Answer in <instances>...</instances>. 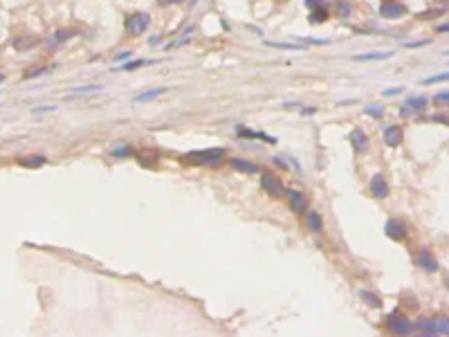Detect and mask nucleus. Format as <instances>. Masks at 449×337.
Wrapping results in <instances>:
<instances>
[{"mask_svg":"<svg viewBox=\"0 0 449 337\" xmlns=\"http://www.w3.org/2000/svg\"><path fill=\"white\" fill-rule=\"evenodd\" d=\"M224 160V148L216 146V148H202V151H193V153H184L180 157L182 164L189 166H209V169H216L220 166Z\"/></svg>","mask_w":449,"mask_h":337,"instance_id":"1","label":"nucleus"},{"mask_svg":"<svg viewBox=\"0 0 449 337\" xmlns=\"http://www.w3.org/2000/svg\"><path fill=\"white\" fill-rule=\"evenodd\" d=\"M386 326L395 337H407L413 333V324L404 315H400V310H393V313L386 315Z\"/></svg>","mask_w":449,"mask_h":337,"instance_id":"2","label":"nucleus"},{"mask_svg":"<svg viewBox=\"0 0 449 337\" xmlns=\"http://www.w3.org/2000/svg\"><path fill=\"white\" fill-rule=\"evenodd\" d=\"M126 34L128 36H142L144 31L151 27V16L146 11H133L126 18Z\"/></svg>","mask_w":449,"mask_h":337,"instance_id":"3","label":"nucleus"},{"mask_svg":"<svg viewBox=\"0 0 449 337\" xmlns=\"http://www.w3.org/2000/svg\"><path fill=\"white\" fill-rule=\"evenodd\" d=\"M409 9L404 2H400V0H382L380 4V16L386 18V20H398V18L407 16Z\"/></svg>","mask_w":449,"mask_h":337,"instance_id":"4","label":"nucleus"},{"mask_svg":"<svg viewBox=\"0 0 449 337\" xmlns=\"http://www.w3.org/2000/svg\"><path fill=\"white\" fill-rule=\"evenodd\" d=\"M348 139H350V146H353V151L357 153V155H366L368 148H371V137H368V133H364L362 128H350L348 133Z\"/></svg>","mask_w":449,"mask_h":337,"instance_id":"5","label":"nucleus"},{"mask_svg":"<svg viewBox=\"0 0 449 337\" xmlns=\"http://www.w3.org/2000/svg\"><path fill=\"white\" fill-rule=\"evenodd\" d=\"M260 187H263L265 191H267L269 196H274V198H278V196H283V193H285V187H283V182L274 173H263V175H260Z\"/></svg>","mask_w":449,"mask_h":337,"instance_id":"6","label":"nucleus"},{"mask_svg":"<svg viewBox=\"0 0 449 337\" xmlns=\"http://www.w3.org/2000/svg\"><path fill=\"white\" fill-rule=\"evenodd\" d=\"M384 232L386 236L391 238V241H404L407 238V225H404V220H398V218H389L384 225Z\"/></svg>","mask_w":449,"mask_h":337,"instance_id":"7","label":"nucleus"},{"mask_svg":"<svg viewBox=\"0 0 449 337\" xmlns=\"http://www.w3.org/2000/svg\"><path fill=\"white\" fill-rule=\"evenodd\" d=\"M368 191H371L373 198H377V200H384L386 196H389V182H386V178L382 173H375L371 178V182H368Z\"/></svg>","mask_w":449,"mask_h":337,"instance_id":"8","label":"nucleus"},{"mask_svg":"<svg viewBox=\"0 0 449 337\" xmlns=\"http://www.w3.org/2000/svg\"><path fill=\"white\" fill-rule=\"evenodd\" d=\"M382 137H384V144L389 148H398L400 144H402V139H404V130L400 128L398 124H391V126H386V128H384Z\"/></svg>","mask_w":449,"mask_h":337,"instance_id":"9","label":"nucleus"},{"mask_svg":"<svg viewBox=\"0 0 449 337\" xmlns=\"http://www.w3.org/2000/svg\"><path fill=\"white\" fill-rule=\"evenodd\" d=\"M285 196H287V200H290V209L294 211V214H305L308 200H305L303 193L296 191V189H285Z\"/></svg>","mask_w":449,"mask_h":337,"instance_id":"10","label":"nucleus"},{"mask_svg":"<svg viewBox=\"0 0 449 337\" xmlns=\"http://www.w3.org/2000/svg\"><path fill=\"white\" fill-rule=\"evenodd\" d=\"M236 135L240 139H263V142H267V144H276V139L265 135L263 130H251V128H247V126H236Z\"/></svg>","mask_w":449,"mask_h":337,"instance_id":"11","label":"nucleus"},{"mask_svg":"<svg viewBox=\"0 0 449 337\" xmlns=\"http://www.w3.org/2000/svg\"><path fill=\"white\" fill-rule=\"evenodd\" d=\"M418 265H420L425 272H438V261L431 254L429 250H420L418 252Z\"/></svg>","mask_w":449,"mask_h":337,"instance_id":"12","label":"nucleus"},{"mask_svg":"<svg viewBox=\"0 0 449 337\" xmlns=\"http://www.w3.org/2000/svg\"><path fill=\"white\" fill-rule=\"evenodd\" d=\"M229 166L240 171V173H258V166L249 160H242V157H231V160H229Z\"/></svg>","mask_w":449,"mask_h":337,"instance_id":"13","label":"nucleus"},{"mask_svg":"<svg viewBox=\"0 0 449 337\" xmlns=\"http://www.w3.org/2000/svg\"><path fill=\"white\" fill-rule=\"evenodd\" d=\"M74 34H76L74 29H56V31H54V34H52V38L47 40V43H49L47 47H49V49H56L58 45H63V43H65V40H70Z\"/></svg>","mask_w":449,"mask_h":337,"instance_id":"14","label":"nucleus"},{"mask_svg":"<svg viewBox=\"0 0 449 337\" xmlns=\"http://www.w3.org/2000/svg\"><path fill=\"white\" fill-rule=\"evenodd\" d=\"M416 328L420 331L422 337H438V331H436V326H434V319H429V317H420V319H418Z\"/></svg>","mask_w":449,"mask_h":337,"instance_id":"15","label":"nucleus"},{"mask_svg":"<svg viewBox=\"0 0 449 337\" xmlns=\"http://www.w3.org/2000/svg\"><path fill=\"white\" fill-rule=\"evenodd\" d=\"M11 45L16 52H25V49H34L38 45V38L36 36H18V38H13Z\"/></svg>","mask_w":449,"mask_h":337,"instance_id":"16","label":"nucleus"},{"mask_svg":"<svg viewBox=\"0 0 449 337\" xmlns=\"http://www.w3.org/2000/svg\"><path fill=\"white\" fill-rule=\"evenodd\" d=\"M330 13H335L337 18H348L353 13V4L348 0H337L335 4H330Z\"/></svg>","mask_w":449,"mask_h":337,"instance_id":"17","label":"nucleus"},{"mask_svg":"<svg viewBox=\"0 0 449 337\" xmlns=\"http://www.w3.org/2000/svg\"><path fill=\"white\" fill-rule=\"evenodd\" d=\"M393 52H364V54H355L353 61L364 63V61H384V58H391Z\"/></svg>","mask_w":449,"mask_h":337,"instance_id":"18","label":"nucleus"},{"mask_svg":"<svg viewBox=\"0 0 449 337\" xmlns=\"http://www.w3.org/2000/svg\"><path fill=\"white\" fill-rule=\"evenodd\" d=\"M305 223H308L310 232H314V234H319L323 229V220H321L319 211H308V214H305Z\"/></svg>","mask_w":449,"mask_h":337,"instance_id":"19","label":"nucleus"},{"mask_svg":"<svg viewBox=\"0 0 449 337\" xmlns=\"http://www.w3.org/2000/svg\"><path fill=\"white\" fill-rule=\"evenodd\" d=\"M328 18H330V7H321V9H312L308 20H310V25H321Z\"/></svg>","mask_w":449,"mask_h":337,"instance_id":"20","label":"nucleus"},{"mask_svg":"<svg viewBox=\"0 0 449 337\" xmlns=\"http://www.w3.org/2000/svg\"><path fill=\"white\" fill-rule=\"evenodd\" d=\"M169 88H164V85H160V88H153V90H144V92H139L137 97H135V101L137 103H144V101H151V99L160 97V94H164Z\"/></svg>","mask_w":449,"mask_h":337,"instance_id":"21","label":"nucleus"},{"mask_svg":"<svg viewBox=\"0 0 449 337\" xmlns=\"http://www.w3.org/2000/svg\"><path fill=\"white\" fill-rule=\"evenodd\" d=\"M427 97H407V101H404V106L409 108L411 112H422L427 108Z\"/></svg>","mask_w":449,"mask_h":337,"instance_id":"22","label":"nucleus"},{"mask_svg":"<svg viewBox=\"0 0 449 337\" xmlns=\"http://www.w3.org/2000/svg\"><path fill=\"white\" fill-rule=\"evenodd\" d=\"M45 162H47V157H45V155H31V157H22L20 164L27 166V169H38V166H43Z\"/></svg>","mask_w":449,"mask_h":337,"instance_id":"23","label":"nucleus"},{"mask_svg":"<svg viewBox=\"0 0 449 337\" xmlns=\"http://www.w3.org/2000/svg\"><path fill=\"white\" fill-rule=\"evenodd\" d=\"M434 326H436V331H438V335H449V317L447 315L434 317Z\"/></svg>","mask_w":449,"mask_h":337,"instance_id":"24","label":"nucleus"},{"mask_svg":"<svg viewBox=\"0 0 449 337\" xmlns=\"http://www.w3.org/2000/svg\"><path fill=\"white\" fill-rule=\"evenodd\" d=\"M148 63H155V61H151V58H137V61H130V63L119 65V70L121 72H133V70H137V67H142V65H148Z\"/></svg>","mask_w":449,"mask_h":337,"instance_id":"25","label":"nucleus"},{"mask_svg":"<svg viewBox=\"0 0 449 337\" xmlns=\"http://www.w3.org/2000/svg\"><path fill=\"white\" fill-rule=\"evenodd\" d=\"M359 297H362V299L366 301V304L371 306V308H380V304H382V301L377 299V297L373 295V292H368V290H362V292H359Z\"/></svg>","mask_w":449,"mask_h":337,"instance_id":"26","label":"nucleus"},{"mask_svg":"<svg viewBox=\"0 0 449 337\" xmlns=\"http://www.w3.org/2000/svg\"><path fill=\"white\" fill-rule=\"evenodd\" d=\"M110 155L112 157H128V155H133V148L126 146V144H119V146H115L110 151Z\"/></svg>","mask_w":449,"mask_h":337,"instance_id":"27","label":"nucleus"},{"mask_svg":"<svg viewBox=\"0 0 449 337\" xmlns=\"http://www.w3.org/2000/svg\"><path fill=\"white\" fill-rule=\"evenodd\" d=\"M443 81H449V72H443V74H434L429 79H422V85H431V83H443Z\"/></svg>","mask_w":449,"mask_h":337,"instance_id":"28","label":"nucleus"},{"mask_svg":"<svg viewBox=\"0 0 449 337\" xmlns=\"http://www.w3.org/2000/svg\"><path fill=\"white\" fill-rule=\"evenodd\" d=\"M47 72V67L45 65H38V67H31V70H27L25 74H22V79H36V76H40V74H45Z\"/></svg>","mask_w":449,"mask_h":337,"instance_id":"29","label":"nucleus"},{"mask_svg":"<svg viewBox=\"0 0 449 337\" xmlns=\"http://www.w3.org/2000/svg\"><path fill=\"white\" fill-rule=\"evenodd\" d=\"M434 103H436V106H449V90L434 94Z\"/></svg>","mask_w":449,"mask_h":337,"instance_id":"30","label":"nucleus"},{"mask_svg":"<svg viewBox=\"0 0 449 337\" xmlns=\"http://www.w3.org/2000/svg\"><path fill=\"white\" fill-rule=\"evenodd\" d=\"M305 7L312 11V9H321V7H330L328 0H305Z\"/></svg>","mask_w":449,"mask_h":337,"instance_id":"31","label":"nucleus"},{"mask_svg":"<svg viewBox=\"0 0 449 337\" xmlns=\"http://www.w3.org/2000/svg\"><path fill=\"white\" fill-rule=\"evenodd\" d=\"M366 115H371V117H375V119H380V117H384V108L382 106H366Z\"/></svg>","mask_w":449,"mask_h":337,"instance_id":"32","label":"nucleus"},{"mask_svg":"<svg viewBox=\"0 0 449 337\" xmlns=\"http://www.w3.org/2000/svg\"><path fill=\"white\" fill-rule=\"evenodd\" d=\"M97 90H101V85L92 83V85H76V88H74V92H81V94H85V92H97Z\"/></svg>","mask_w":449,"mask_h":337,"instance_id":"33","label":"nucleus"},{"mask_svg":"<svg viewBox=\"0 0 449 337\" xmlns=\"http://www.w3.org/2000/svg\"><path fill=\"white\" fill-rule=\"evenodd\" d=\"M267 45H272V47H281V49H303V45H290V43H272V40H267Z\"/></svg>","mask_w":449,"mask_h":337,"instance_id":"34","label":"nucleus"},{"mask_svg":"<svg viewBox=\"0 0 449 337\" xmlns=\"http://www.w3.org/2000/svg\"><path fill=\"white\" fill-rule=\"evenodd\" d=\"M191 31H193V27H189V29L184 31V34L180 36V38L173 43V47H180V45H184V43H187V38H189V36H191Z\"/></svg>","mask_w":449,"mask_h":337,"instance_id":"35","label":"nucleus"},{"mask_svg":"<svg viewBox=\"0 0 449 337\" xmlns=\"http://www.w3.org/2000/svg\"><path fill=\"white\" fill-rule=\"evenodd\" d=\"M434 121H440V124H447L449 126V112H438V115L431 117Z\"/></svg>","mask_w":449,"mask_h":337,"instance_id":"36","label":"nucleus"},{"mask_svg":"<svg viewBox=\"0 0 449 337\" xmlns=\"http://www.w3.org/2000/svg\"><path fill=\"white\" fill-rule=\"evenodd\" d=\"M431 40L429 38H422V40H416V43H407V47H422V45H429Z\"/></svg>","mask_w":449,"mask_h":337,"instance_id":"37","label":"nucleus"},{"mask_svg":"<svg viewBox=\"0 0 449 337\" xmlns=\"http://www.w3.org/2000/svg\"><path fill=\"white\" fill-rule=\"evenodd\" d=\"M404 92V88H386L384 90V97H391V94H400Z\"/></svg>","mask_w":449,"mask_h":337,"instance_id":"38","label":"nucleus"},{"mask_svg":"<svg viewBox=\"0 0 449 337\" xmlns=\"http://www.w3.org/2000/svg\"><path fill=\"white\" fill-rule=\"evenodd\" d=\"M128 56H130V52H121L115 56V61H124V58H128Z\"/></svg>","mask_w":449,"mask_h":337,"instance_id":"39","label":"nucleus"},{"mask_svg":"<svg viewBox=\"0 0 449 337\" xmlns=\"http://www.w3.org/2000/svg\"><path fill=\"white\" fill-rule=\"evenodd\" d=\"M312 112H314V108H312V106H308V108H303V110H301V115L308 117V115H312Z\"/></svg>","mask_w":449,"mask_h":337,"instance_id":"40","label":"nucleus"},{"mask_svg":"<svg viewBox=\"0 0 449 337\" xmlns=\"http://www.w3.org/2000/svg\"><path fill=\"white\" fill-rule=\"evenodd\" d=\"M184 2V0H160V4H180Z\"/></svg>","mask_w":449,"mask_h":337,"instance_id":"41","label":"nucleus"},{"mask_svg":"<svg viewBox=\"0 0 449 337\" xmlns=\"http://www.w3.org/2000/svg\"><path fill=\"white\" fill-rule=\"evenodd\" d=\"M400 115H402V117H409V115H411V110H409L407 106H402V108H400Z\"/></svg>","mask_w":449,"mask_h":337,"instance_id":"42","label":"nucleus"},{"mask_svg":"<svg viewBox=\"0 0 449 337\" xmlns=\"http://www.w3.org/2000/svg\"><path fill=\"white\" fill-rule=\"evenodd\" d=\"M436 31H449V22H445V25H438V27H436Z\"/></svg>","mask_w":449,"mask_h":337,"instance_id":"43","label":"nucleus"},{"mask_svg":"<svg viewBox=\"0 0 449 337\" xmlns=\"http://www.w3.org/2000/svg\"><path fill=\"white\" fill-rule=\"evenodd\" d=\"M2 81H4V74H2V72H0V83H2Z\"/></svg>","mask_w":449,"mask_h":337,"instance_id":"44","label":"nucleus"},{"mask_svg":"<svg viewBox=\"0 0 449 337\" xmlns=\"http://www.w3.org/2000/svg\"><path fill=\"white\" fill-rule=\"evenodd\" d=\"M447 290H449V279H447Z\"/></svg>","mask_w":449,"mask_h":337,"instance_id":"45","label":"nucleus"},{"mask_svg":"<svg viewBox=\"0 0 449 337\" xmlns=\"http://www.w3.org/2000/svg\"><path fill=\"white\" fill-rule=\"evenodd\" d=\"M278 2H287V0H278Z\"/></svg>","mask_w":449,"mask_h":337,"instance_id":"46","label":"nucleus"}]
</instances>
